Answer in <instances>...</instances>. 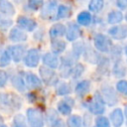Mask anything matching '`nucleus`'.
Here are the masks:
<instances>
[{
  "label": "nucleus",
  "mask_w": 127,
  "mask_h": 127,
  "mask_svg": "<svg viewBox=\"0 0 127 127\" xmlns=\"http://www.w3.org/2000/svg\"><path fill=\"white\" fill-rule=\"evenodd\" d=\"M27 121L31 127H43L44 126V118L42 113L36 108H29L26 111Z\"/></svg>",
  "instance_id": "obj_1"
},
{
  "label": "nucleus",
  "mask_w": 127,
  "mask_h": 127,
  "mask_svg": "<svg viewBox=\"0 0 127 127\" xmlns=\"http://www.w3.org/2000/svg\"><path fill=\"white\" fill-rule=\"evenodd\" d=\"M86 106L90 110V112H92L94 114L100 115L104 112V100L98 92H95L93 99L91 101H89L86 104Z\"/></svg>",
  "instance_id": "obj_2"
},
{
  "label": "nucleus",
  "mask_w": 127,
  "mask_h": 127,
  "mask_svg": "<svg viewBox=\"0 0 127 127\" xmlns=\"http://www.w3.org/2000/svg\"><path fill=\"white\" fill-rule=\"evenodd\" d=\"M94 46L97 49V51L101 53H108L110 51L112 44L107 36L103 34H97L94 37Z\"/></svg>",
  "instance_id": "obj_3"
},
{
  "label": "nucleus",
  "mask_w": 127,
  "mask_h": 127,
  "mask_svg": "<svg viewBox=\"0 0 127 127\" xmlns=\"http://www.w3.org/2000/svg\"><path fill=\"white\" fill-rule=\"evenodd\" d=\"M7 52L11 58V60H13L15 63H19L20 61L23 60V58L25 57V53H26V48L23 45H14V46H9L7 49Z\"/></svg>",
  "instance_id": "obj_4"
},
{
  "label": "nucleus",
  "mask_w": 127,
  "mask_h": 127,
  "mask_svg": "<svg viewBox=\"0 0 127 127\" xmlns=\"http://www.w3.org/2000/svg\"><path fill=\"white\" fill-rule=\"evenodd\" d=\"M25 64L29 67H36L40 62V52L37 49L29 50L24 57Z\"/></svg>",
  "instance_id": "obj_5"
},
{
  "label": "nucleus",
  "mask_w": 127,
  "mask_h": 127,
  "mask_svg": "<svg viewBox=\"0 0 127 127\" xmlns=\"http://www.w3.org/2000/svg\"><path fill=\"white\" fill-rule=\"evenodd\" d=\"M102 91V98L104 100V102H106L108 105L113 106L117 103V95L113 89V87L109 86V85H103L101 88Z\"/></svg>",
  "instance_id": "obj_6"
},
{
  "label": "nucleus",
  "mask_w": 127,
  "mask_h": 127,
  "mask_svg": "<svg viewBox=\"0 0 127 127\" xmlns=\"http://www.w3.org/2000/svg\"><path fill=\"white\" fill-rule=\"evenodd\" d=\"M40 74L42 76L43 81L46 84L50 85L57 82V74L54 71V69L51 67H46V66L40 67Z\"/></svg>",
  "instance_id": "obj_7"
},
{
  "label": "nucleus",
  "mask_w": 127,
  "mask_h": 127,
  "mask_svg": "<svg viewBox=\"0 0 127 127\" xmlns=\"http://www.w3.org/2000/svg\"><path fill=\"white\" fill-rule=\"evenodd\" d=\"M17 24L22 30H26L28 32L34 31L37 27V23L35 20L25 16H19L17 19Z\"/></svg>",
  "instance_id": "obj_8"
},
{
  "label": "nucleus",
  "mask_w": 127,
  "mask_h": 127,
  "mask_svg": "<svg viewBox=\"0 0 127 127\" xmlns=\"http://www.w3.org/2000/svg\"><path fill=\"white\" fill-rule=\"evenodd\" d=\"M23 80H24V83L30 88L38 89V88H40L42 86L41 79L36 74L31 73V72H26L25 75L23 76Z\"/></svg>",
  "instance_id": "obj_9"
},
{
  "label": "nucleus",
  "mask_w": 127,
  "mask_h": 127,
  "mask_svg": "<svg viewBox=\"0 0 127 127\" xmlns=\"http://www.w3.org/2000/svg\"><path fill=\"white\" fill-rule=\"evenodd\" d=\"M27 38H28L27 34L21 28H12L9 33V39L12 42H16V43L25 42Z\"/></svg>",
  "instance_id": "obj_10"
},
{
  "label": "nucleus",
  "mask_w": 127,
  "mask_h": 127,
  "mask_svg": "<svg viewBox=\"0 0 127 127\" xmlns=\"http://www.w3.org/2000/svg\"><path fill=\"white\" fill-rule=\"evenodd\" d=\"M80 34H81V32L77 25H75L74 23L68 24L67 29L65 31V37H66L67 41H75L80 36Z\"/></svg>",
  "instance_id": "obj_11"
},
{
  "label": "nucleus",
  "mask_w": 127,
  "mask_h": 127,
  "mask_svg": "<svg viewBox=\"0 0 127 127\" xmlns=\"http://www.w3.org/2000/svg\"><path fill=\"white\" fill-rule=\"evenodd\" d=\"M110 120L114 127H121L124 121V115L120 108H115L110 113Z\"/></svg>",
  "instance_id": "obj_12"
},
{
  "label": "nucleus",
  "mask_w": 127,
  "mask_h": 127,
  "mask_svg": "<svg viewBox=\"0 0 127 127\" xmlns=\"http://www.w3.org/2000/svg\"><path fill=\"white\" fill-rule=\"evenodd\" d=\"M109 35L116 40H122L127 36V27L126 26H115L108 31Z\"/></svg>",
  "instance_id": "obj_13"
},
{
  "label": "nucleus",
  "mask_w": 127,
  "mask_h": 127,
  "mask_svg": "<svg viewBox=\"0 0 127 127\" xmlns=\"http://www.w3.org/2000/svg\"><path fill=\"white\" fill-rule=\"evenodd\" d=\"M43 63L47 66L55 69L59 65V59L56 56V54H54V53H47L43 57Z\"/></svg>",
  "instance_id": "obj_14"
},
{
  "label": "nucleus",
  "mask_w": 127,
  "mask_h": 127,
  "mask_svg": "<svg viewBox=\"0 0 127 127\" xmlns=\"http://www.w3.org/2000/svg\"><path fill=\"white\" fill-rule=\"evenodd\" d=\"M65 31H66V28L64 25L63 24H55L54 26L51 27L50 29V37L51 39H55V38H58V37H62L65 34Z\"/></svg>",
  "instance_id": "obj_15"
},
{
  "label": "nucleus",
  "mask_w": 127,
  "mask_h": 127,
  "mask_svg": "<svg viewBox=\"0 0 127 127\" xmlns=\"http://www.w3.org/2000/svg\"><path fill=\"white\" fill-rule=\"evenodd\" d=\"M0 12L7 16L15 14V8L9 0H0Z\"/></svg>",
  "instance_id": "obj_16"
},
{
  "label": "nucleus",
  "mask_w": 127,
  "mask_h": 127,
  "mask_svg": "<svg viewBox=\"0 0 127 127\" xmlns=\"http://www.w3.org/2000/svg\"><path fill=\"white\" fill-rule=\"evenodd\" d=\"M65 42L63 41V40H60V39H53L52 42H51V49H52V52L54 54H61L64 51L65 49Z\"/></svg>",
  "instance_id": "obj_17"
},
{
  "label": "nucleus",
  "mask_w": 127,
  "mask_h": 127,
  "mask_svg": "<svg viewBox=\"0 0 127 127\" xmlns=\"http://www.w3.org/2000/svg\"><path fill=\"white\" fill-rule=\"evenodd\" d=\"M69 100H67V98L65 100H62L58 103V110L60 113H62L63 115H68L70 112H71V106H72V103L73 102H70V99L71 98H68Z\"/></svg>",
  "instance_id": "obj_18"
},
{
  "label": "nucleus",
  "mask_w": 127,
  "mask_h": 127,
  "mask_svg": "<svg viewBox=\"0 0 127 127\" xmlns=\"http://www.w3.org/2000/svg\"><path fill=\"white\" fill-rule=\"evenodd\" d=\"M90 88V82L88 80H82L80 82H78L75 86V92L78 95H84L89 91Z\"/></svg>",
  "instance_id": "obj_19"
},
{
  "label": "nucleus",
  "mask_w": 127,
  "mask_h": 127,
  "mask_svg": "<svg viewBox=\"0 0 127 127\" xmlns=\"http://www.w3.org/2000/svg\"><path fill=\"white\" fill-rule=\"evenodd\" d=\"M122 20H123V14L120 11H111L108 14V17H107L108 23L109 24H112V25L118 24Z\"/></svg>",
  "instance_id": "obj_20"
},
{
  "label": "nucleus",
  "mask_w": 127,
  "mask_h": 127,
  "mask_svg": "<svg viewBox=\"0 0 127 127\" xmlns=\"http://www.w3.org/2000/svg\"><path fill=\"white\" fill-rule=\"evenodd\" d=\"M91 22V15L89 12L82 11L77 16V23L81 26H87Z\"/></svg>",
  "instance_id": "obj_21"
},
{
  "label": "nucleus",
  "mask_w": 127,
  "mask_h": 127,
  "mask_svg": "<svg viewBox=\"0 0 127 127\" xmlns=\"http://www.w3.org/2000/svg\"><path fill=\"white\" fill-rule=\"evenodd\" d=\"M113 72L116 76H123L125 75L126 73V67H125V64H123L122 61H117L114 64V68H113Z\"/></svg>",
  "instance_id": "obj_22"
},
{
  "label": "nucleus",
  "mask_w": 127,
  "mask_h": 127,
  "mask_svg": "<svg viewBox=\"0 0 127 127\" xmlns=\"http://www.w3.org/2000/svg\"><path fill=\"white\" fill-rule=\"evenodd\" d=\"M71 15V10L69 7L64 6V5H60L58 8V12H57V17L60 19H64V18H68Z\"/></svg>",
  "instance_id": "obj_23"
},
{
  "label": "nucleus",
  "mask_w": 127,
  "mask_h": 127,
  "mask_svg": "<svg viewBox=\"0 0 127 127\" xmlns=\"http://www.w3.org/2000/svg\"><path fill=\"white\" fill-rule=\"evenodd\" d=\"M104 5V0H90L88 4V9L91 12H99Z\"/></svg>",
  "instance_id": "obj_24"
},
{
  "label": "nucleus",
  "mask_w": 127,
  "mask_h": 127,
  "mask_svg": "<svg viewBox=\"0 0 127 127\" xmlns=\"http://www.w3.org/2000/svg\"><path fill=\"white\" fill-rule=\"evenodd\" d=\"M66 124L68 127H80L81 126V118L78 115H71L67 119Z\"/></svg>",
  "instance_id": "obj_25"
},
{
  "label": "nucleus",
  "mask_w": 127,
  "mask_h": 127,
  "mask_svg": "<svg viewBox=\"0 0 127 127\" xmlns=\"http://www.w3.org/2000/svg\"><path fill=\"white\" fill-rule=\"evenodd\" d=\"M12 127H28L27 122H26V119L24 118V116L22 114L16 115L14 117Z\"/></svg>",
  "instance_id": "obj_26"
},
{
  "label": "nucleus",
  "mask_w": 127,
  "mask_h": 127,
  "mask_svg": "<svg viewBox=\"0 0 127 127\" xmlns=\"http://www.w3.org/2000/svg\"><path fill=\"white\" fill-rule=\"evenodd\" d=\"M70 92V88L67 83L65 82H60L57 85V93L59 95H65Z\"/></svg>",
  "instance_id": "obj_27"
},
{
  "label": "nucleus",
  "mask_w": 127,
  "mask_h": 127,
  "mask_svg": "<svg viewBox=\"0 0 127 127\" xmlns=\"http://www.w3.org/2000/svg\"><path fill=\"white\" fill-rule=\"evenodd\" d=\"M11 58L7 51H0V66H6L10 64Z\"/></svg>",
  "instance_id": "obj_28"
},
{
  "label": "nucleus",
  "mask_w": 127,
  "mask_h": 127,
  "mask_svg": "<svg viewBox=\"0 0 127 127\" xmlns=\"http://www.w3.org/2000/svg\"><path fill=\"white\" fill-rule=\"evenodd\" d=\"M12 83H13V85H14L17 89H19V90H21V91H24V90H25V83H24V80H23L20 76H18V75L14 76V77L12 78Z\"/></svg>",
  "instance_id": "obj_29"
},
{
  "label": "nucleus",
  "mask_w": 127,
  "mask_h": 127,
  "mask_svg": "<svg viewBox=\"0 0 127 127\" xmlns=\"http://www.w3.org/2000/svg\"><path fill=\"white\" fill-rule=\"evenodd\" d=\"M48 118H49V122L51 123V125L53 127H55L56 125H58L60 122H61V119H59L56 111L54 110H50L49 111V114H48Z\"/></svg>",
  "instance_id": "obj_30"
},
{
  "label": "nucleus",
  "mask_w": 127,
  "mask_h": 127,
  "mask_svg": "<svg viewBox=\"0 0 127 127\" xmlns=\"http://www.w3.org/2000/svg\"><path fill=\"white\" fill-rule=\"evenodd\" d=\"M95 127H110V124L106 117L98 116L95 120Z\"/></svg>",
  "instance_id": "obj_31"
},
{
  "label": "nucleus",
  "mask_w": 127,
  "mask_h": 127,
  "mask_svg": "<svg viewBox=\"0 0 127 127\" xmlns=\"http://www.w3.org/2000/svg\"><path fill=\"white\" fill-rule=\"evenodd\" d=\"M84 67L81 64H76L72 68H71V74L73 77H78L81 75V73L83 72Z\"/></svg>",
  "instance_id": "obj_32"
},
{
  "label": "nucleus",
  "mask_w": 127,
  "mask_h": 127,
  "mask_svg": "<svg viewBox=\"0 0 127 127\" xmlns=\"http://www.w3.org/2000/svg\"><path fill=\"white\" fill-rule=\"evenodd\" d=\"M116 89L124 95H127V80H120L116 84Z\"/></svg>",
  "instance_id": "obj_33"
},
{
  "label": "nucleus",
  "mask_w": 127,
  "mask_h": 127,
  "mask_svg": "<svg viewBox=\"0 0 127 127\" xmlns=\"http://www.w3.org/2000/svg\"><path fill=\"white\" fill-rule=\"evenodd\" d=\"M44 0H28V6L32 10H37L43 5Z\"/></svg>",
  "instance_id": "obj_34"
},
{
  "label": "nucleus",
  "mask_w": 127,
  "mask_h": 127,
  "mask_svg": "<svg viewBox=\"0 0 127 127\" xmlns=\"http://www.w3.org/2000/svg\"><path fill=\"white\" fill-rule=\"evenodd\" d=\"M7 79H8V75H7V72L0 69V87L4 86L7 82Z\"/></svg>",
  "instance_id": "obj_35"
},
{
  "label": "nucleus",
  "mask_w": 127,
  "mask_h": 127,
  "mask_svg": "<svg viewBox=\"0 0 127 127\" xmlns=\"http://www.w3.org/2000/svg\"><path fill=\"white\" fill-rule=\"evenodd\" d=\"M116 5L120 9H126L127 8V0H116Z\"/></svg>",
  "instance_id": "obj_36"
},
{
  "label": "nucleus",
  "mask_w": 127,
  "mask_h": 127,
  "mask_svg": "<svg viewBox=\"0 0 127 127\" xmlns=\"http://www.w3.org/2000/svg\"><path fill=\"white\" fill-rule=\"evenodd\" d=\"M87 53H88L90 56H91V55H93V54H95V53H94L92 50H91V51H89V52H87ZM86 60H87L88 62H90V63H91V60H92V59H91V57H88V58H86Z\"/></svg>",
  "instance_id": "obj_37"
},
{
  "label": "nucleus",
  "mask_w": 127,
  "mask_h": 127,
  "mask_svg": "<svg viewBox=\"0 0 127 127\" xmlns=\"http://www.w3.org/2000/svg\"><path fill=\"white\" fill-rule=\"evenodd\" d=\"M124 115L126 117V121H127V105L125 106V110H124Z\"/></svg>",
  "instance_id": "obj_38"
},
{
  "label": "nucleus",
  "mask_w": 127,
  "mask_h": 127,
  "mask_svg": "<svg viewBox=\"0 0 127 127\" xmlns=\"http://www.w3.org/2000/svg\"><path fill=\"white\" fill-rule=\"evenodd\" d=\"M125 54H126V55H127V47H126V48H125Z\"/></svg>",
  "instance_id": "obj_39"
},
{
  "label": "nucleus",
  "mask_w": 127,
  "mask_h": 127,
  "mask_svg": "<svg viewBox=\"0 0 127 127\" xmlns=\"http://www.w3.org/2000/svg\"><path fill=\"white\" fill-rule=\"evenodd\" d=\"M125 19H126V21H127V13H126V15H125Z\"/></svg>",
  "instance_id": "obj_40"
},
{
  "label": "nucleus",
  "mask_w": 127,
  "mask_h": 127,
  "mask_svg": "<svg viewBox=\"0 0 127 127\" xmlns=\"http://www.w3.org/2000/svg\"><path fill=\"white\" fill-rule=\"evenodd\" d=\"M0 127H7V126H6V125H1Z\"/></svg>",
  "instance_id": "obj_41"
}]
</instances>
